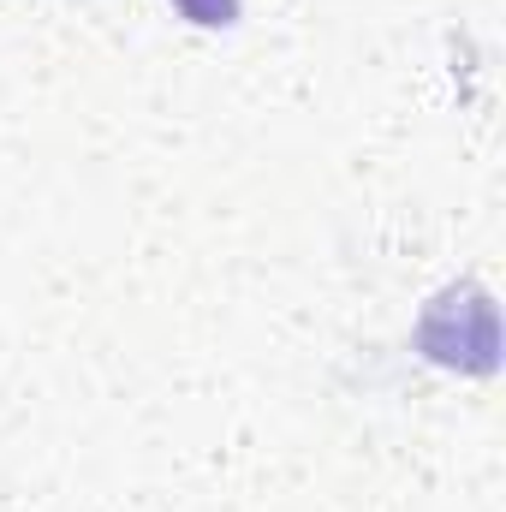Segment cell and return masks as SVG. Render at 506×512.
<instances>
[{"label":"cell","mask_w":506,"mask_h":512,"mask_svg":"<svg viewBox=\"0 0 506 512\" xmlns=\"http://www.w3.org/2000/svg\"><path fill=\"white\" fill-rule=\"evenodd\" d=\"M173 6H179V18H191V24H203V30L239 24V0H173Z\"/></svg>","instance_id":"obj_2"},{"label":"cell","mask_w":506,"mask_h":512,"mask_svg":"<svg viewBox=\"0 0 506 512\" xmlns=\"http://www.w3.org/2000/svg\"><path fill=\"white\" fill-rule=\"evenodd\" d=\"M417 346L447 370H495V304L477 286L435 298L417 322Z\"/></svg>","instance_id":"obj_1"}]
</instances>
